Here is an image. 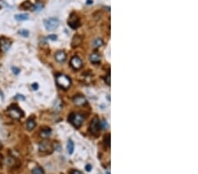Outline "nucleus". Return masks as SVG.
<instances>
[{
	"mask_svg": "<svg viewBox=\"0 0 198 174\" xmlns=\"http://www.w3.org/2000/svg\"><path fill=\"white\" fill-rule=\"evenodd\" d=\"M73 103L77 107H83V106L86 105L87 100H86L85 97H84L82 95H78L73 99Z\"/></svg>",
	"mask_w": 198,
	"mask_h": 174,
	"instance_id": "9d476101",
	"label": "nucleus"
},
{
	"mask_svg": "<svg viewBox=\"0 0 198 174\" xmlns=\"http://www.w3.org/2000/svg\"><path fill=\"white\" fill-rule=\"evenodd\" d=\"M100 129V120L98 117H94L91 122V125H90V132H91L94 135H99Z\"/></svg>",
	"mask_w": 198,
	"mask_h": 174,
	"instance_id": "423d86ee",
	"label": "nucleus"
},
{
	"mask_svg": "<svg viewBox=\"0 0 198 174\" xmlns=\"http://www.w3.org/2000/svg\"><path fill=\"white\" fill-rule=\"evenodd\" d=\"M7 114H8V115L11 118H12L14 120H20L24 115V113L19 107H18L17 106H15V105L10 107L7 109Z\"/></svg>",
	"mask_w": 198,
	"mask_h": 174,
	"instance_id": "7ed1b4c3",
	"label": "nucleus"
},
{
	"mask_svg": "<svg viewBox=\"0 0 198 174\" xmlns=\"http://www.w3.org/2000/svg\"><path fill=\"white\" fill-rule=\"evenodd\" d=\"M90 4H93V0H87V5H90Z\"/></svg>",
	"mask_w": 198,
	"mask_h": 174,
	"instance_id": "2f4dec72",
	"label": "nucleus"
},
{
	"mask_svg": "<svg viewBox=\"0 0 198 174\" xmlns=\"http://www.w3.org/2000/svg\"><path fill=\"white\" fill-rule=\"evenodd\" d=\"M69 174H84L82 171H79V170H71L70 172H69Z\"/></svg>",
	"mask_w": 198,
	"mask_h": 174,
	"instance_id": "393cba45",
	"label": "nucleus"
},
{
	"mask_svg": "<svg viewBox=\"0 0 198 174\" xmlns=\"http://www.w3.org/2000/svg\"><path fill=\"white\" fill-rule=\"evenodd\" d=\"M35 126H36V122H35V120L33 117H30L27 120V128L28 130H33Z\"/></svg>",
	"mask_w": 198,
	"mask_h": 174,
	"instance_id": "2eb2a0df",
	"label": "nucleus"
},
{
	"mask_svg": "<svg viewBox=\"0 0 198 174\" xmlns=\"http://www.w3.org/2000/svg\"><path fill=\"white\" fill-rule=\"evenodd\" d=\"M32 86H33V90H37L38 89V84H33Z\"/></svg>",
	"mask_w": 198,
	"mask_h": 174,
	"instance_id": "7c9ffc66",
	"label": "nucleus"
},
{
	"mask_svg": "<svg viewBox=\"0 0 198 174\" xmlns=\"http://www.w3.org/2000/svg\"><path fill=\"white\" fill-rule=\"evenodd\" d=\"M15 20L18 21H23V20H28V15L26 13H22V14H16L15 15Z\"/></svg>",
	"mask_w": 198,
	"mask_h": 174,
	"instance_id": "dca6fc26",
	"label": "nucleus"
},
{
	"mask_svg": "<svg viewBox=\"0 0 198 174\" xmlns=\"http://www.w3.org/2000/svg\"><path fill=\"white\" fill-rule=\"evenodd\" d=\"M15 99H22V100H25V97L22 96V95H20V94H18V95L15 97Z\"/></svg>",
	"mask_w": 198,
	"mask_h": 174,
	"instance_id": "c85d7f7f",
	"label": "nucleus"
},
{
	"mask_svg": "<svg viewBox=\"0 0 198 174\" xmlns=\"http://www.w3.org/2000/svg\"><path fill=\"white\" fill-rule=\"evenodd\" d=\"M43 5L41 2H37V3H35V5L33 6V9L35 10V11H41L42 9Z\"/></svg>",
	"mask_w": 198,
	"mask_h": 174,
	"instance_id": "4be33fe9",
	"label": "nucleus"
},
{
	"mask_svg": "<svg viewBox=\"0 0 198 174\" xmlns=\"http://www.w3.org/2000/svg\"><path fill=\"white\" fill-rule=\"evenodd\" d=\"M53 150L52 144L48 142H42L40 143L39 145V150L40 152H45V153H48Z\"/></svg>",
	"mask_w": 198,
	"mask_h": 174,
	"instance_id": "1a4fd4ad",
	"label": "nucleus"
},
{
	"mask_svg": "<svg viewBox=\"0 0 198 174\" xmlns=\"http://www.w3.org/2000/svg\"><path fill=\"white\" fill-rule=\"evenodd\" d=\"M67 150H68V153L69 154H72L74 151V143L72 142V140H69L68 141V144H67Z\"/></svg>",
	"mask_w": 198,
	"mask_h": 174,
	"instance_id": "a211bd4d",
	"label": "nucleus"
},
{
	"mask_svg": "<svg viewBox=\"0 0 198 174\" xmlns=\"http://www.w3.org/2000/svg\"><path fill=\"white\" fill-rule=\"evenodd\" d=\"M107 124L106 120H103L102 122H100V128L105 129V128H107Z\"/></svg>",
	"mask_w": 198,
	"mask_h": 174,
	"instance_id": "a878e982",
	"label": "nucleus"
},
{
	"mask_svg": "<svg viewBox=\"0 0 198 174\" xmlns=\"http://www.w3.org/2000/svg\"><path fill=\"white\" fill-rule=\"evenodd\" d=\"M12 45V41L9 39L6 38H1L0 39V50L3 52H6Z\"/></svg>",
	"mask_w": 198,
	"mask_h": 174,
	"instance_id": "6e6552de",
	"label": "nucleus"
},
{
	"mask_svg": "<svg viewBox=\"0 0 198 174\" xmlns=\"http://www.w3.org/2000/svg\"><path fill=\"white\" fill-rule=\"evenodd\" d=\"M103 44H104V41H103V40H102V39H100V38H97V39H95V40L94 41V42H93L94 48H98L101 47Z\"/></svg>",
	"mask_w": 198,
	"mask_h": 174,
	"instance_id": "6ab92c4d",
	"label": "nucleus"
},
{
	"mask_svg": "<svg viewBox=\"0 0 198 174\" xmlns=\"http://www.w3.org/2000/svg\"><path fill=\"white\" fill-rule=\"evenodd\" d=\"M82 42V37L79 35V34H76L74 35V37L72 38V41H71V47L72 48H76L78 46H79Z\"/></svg>",
	"mask_w": 198,
	"mask_h": 174,
	"instance_id": "9b49d317",
	"label": "nucleus"
},
{
	"mask_svg": "<svg viewBox=\"0 0 198 174\" xmlns=\"http://www.w3.org/2000/svg\"><path fill=\"white\" fill-rule=\"evenodd\" d=\"M55 58L58 63H63L66 60V54L63 51H58V52H57Z\"/></svg>",
	"mask_w": 198,
	"mask_h": 174,
	"instance_id": "f8f14e48",
	"label": "nucleus"
},
{
	"mask_svg": "<svg viewBox=\"0 0 198 174\" xmlns=\"http://www.w3.org/2000/svg\"><path fill=\"white\" fill-rule=\"evenodd\" d=\"M100 60H101V57L98 53H93L91 56H90V61H91V63L94 64L100 63Z\"/></svg>",
	"mask_w": 198,
	"mask_h": 174,
	"instance_id": "ddd939ff",
	"label": "nucleus"
},
{
	"mask_svg": "<svg viewBox=\"0 0 198 174\" xmlns=\"http://www.w3.org/2000/svg\"><path fill=\"white\" fill-rule=\"evenodd\" d=\"M32 174H44V171L42 167L36 166L34 167L32 171Z\"/></svg>",
	"mask_w": 198,
	"mask_h": 174,
	"instance_id": "aec40b11",
	"label": "nucleus"
},
{
	"mask_svg": "<svg viewBox=\"0 0 198 174\" xmlns=\"http://www.w3.org/2000/svg\"><path fill=\"white\" fill-rule=\"evenodd\" d=\"M19 33L20 34V35L24 36V37H27L29 35V32L27 30H25V29H22V30H20L19 31Z\"/></svg>",
	"mask_w": 198,
	"mask_h": 174,
	"instance_id": "5701e85b",
	"label": "nucleus"
},
{
	"mask_svg": "<svg viewBox=\"0 0 198 174\" xmlns=\"http://www.w3.org/2000/svg\"><path fill=\"white\" fill-rule=\"evenodd\" d=\"M2 148V143H1V141H0V149Z\"/></svg>",
	"mask_w": 198,
	"mask_h": 174,
	"instance_id": "473e14b6",
	"label": "nucleus"
},
{
	"mask_svg": "<svg viewBox=\"0 0 198 174\" xmlns=\"http://www.w3.org/2000/svg\"><path fill=\"white\" fill-rule=\"evenodd\" d=\"M57 85L63 90H67L71 84L70 78L64 74H58L56 78Z\"/></svg>",
	"mask_w": 198,
	"mask_h": 174,
	"instance_id": "f257e3e1",
	"label": "nucleus"
},
{
	"mask_svg": "<svg viewBox=\"0 0 198 174\" xmlns=\"http://www.w3.org/2000/svg\"><path fill=\"white\" fill-rule=\"evenodd\" d=\"M52 131L49 128H42L40 132V135L42 138L43 139H46V138H48L49 135H51Z\"/></svg>",
	"mask_w": 198,
	"mask_h": 174,
	"instance_id": "4468645a",
	"label": "nucleus"
},
{
	"mask_svg": "<svg viewBox=\"0 0 198 174\" xmlns=\"http://www.w3.org/2000/svg\"><path fill=\"white\" fill-rule=\"evenodd\" d=\"M104 143H105V144L107 147L110 146V135L109 134H107V135H105V137H104Z\"/></svg>",
	"mask_w": 198,
	"mask_h": 174,
	"instance_id": "412c9836",
	"label": "nucleus"
},
{
	"mask_svg": "<svg viewBox=\"0 0 198 174\" xmlns=\"http://www.w3.org/2000/svg\"><path fill=\"white\" fill-rule=\"evenodd\" d=\"M12 71H13V73L14 74H19L20 73V69H19V68H16V67H12Z\"/></svg>",
	"mask_w": 198,
	"mask_h": 174,
	"instance_id": "bb28decb",
	"label": "nucleus"
},
{
	"mask_svg": "<svg viewBox=\"0 0 198 174\" xmlns=\"http://www.w3.org/2000/svg\"><path fill=\"white\" fill-rule=\"evenodd\" d=\"M85 170H86V171H91V170H92V165H91V164H87V165L85 166Z\"/></svg>",
	"mask_w": 198,
	"mask_h": 174,
	"instance_id": "c756f323",
	"label": "nucleus"
},
{
	"mask_svg": "<svg viewBox=\"0 0 198 174\" xmlns=\"http://www.w3.org/2000/svg\"><path fill=\"white\" fill-rule=\"evenodd\" d=\"M33 5H32V3H30L29 1H25L20 5V8L23 10H29V9H33Z\"/></svg>",
	"mask_w": 198,
	"mask_h": 174,
	"instance_id": "f3484780",
	"label": "nucleus"
},
{
	"mask_svg": "<svg viewBox=\"0 0 198 174\" xmlns=\"http://www.w3.org/2000/svg\"><path fill=\"white\" fill-rule=\"evenodd\" d=\"M68 25L72 29H77L81 26L80 20L79 18V16L75 14V12H72L70 15V18L68 20Z\"/></svg>",
	"mask_w": 198,
	"mask_h": 174,
	"instance_id": "39448f33",
	"label": "nucleus"
},
{
	"mask_svg": "<svg viewBox=\"0 0 198 174\" xmlns=\"http://www.w3.org/2000/svg\"><path fill=\"white\" fill-rule=\"evenodd\" d=\"M105 81L107 84L110 85V73H107V75L105 77Z\"/></svg>",
	"mask_w": 198,
	"mask_h": 174,
	"instance_id": "b1692460",
	"label": "nucleus"
},
{
	"mask_svg": "<svg viewBox=\"0 0 198 174\" xmlns=\"http://www.w3.org/2000/svg\"><path fill=\"white\" fill-rule=\"evenodd\" d=\"M68 120L76 128H79L83 124L84 117L80 114H70Z\"/></svg>",
	"mask_w": 198,
	"mask_h": 174,
	"instance_id": "f03ea898",
	"label": "nucleus"
},
{
	"mask_svg": "<svg viewBox=\"0 0 198 174\" xmlns=\"http://www.w3.org/2000/svg\"><path fill=\"white\" fill-rule=\"evenodd\" d=\"M60 24V21L57 18H48L44 20V27L48 31H52L56 29Z\"/></svg>",
	"mask_w": 198,
	"mask_h": 174,
	"instance_id": "20e7f679",
	"label": "nucleus"
},
{
	"mask_svg": "<svg viewBox=\"0 0 198 174\" xmlns=\"http://www.w3.org/2000/svg\"><path fill=\"white\" fill-rule=\"evenodd\" d=\"M70 66L72 67L74 69H76V71L80 69L83 66L82 60L79 56H73L70 60Z\"/></svg>",
	"mask_w": 198,
	"mask_h": 174,
	"instance_id": "0eeeda50",
	"label": "nucleus"
},
{
	"mask_svg": "<svg viewBox=\"0 0 198 174\" xmlns=\"http://www.w3.org/2000/svg\"><path fill=\"white\" fill-rule=\"evenodd\" d=\"M49 40H52V41H56L57 40V35H55V34H51V35H48V37Z\"/></svg>",
	"mask_w": 198,
	"mask_h": 174,
	"instance_id": "cd10ccee",
	"label": "nucleus"
}]
</instances>
